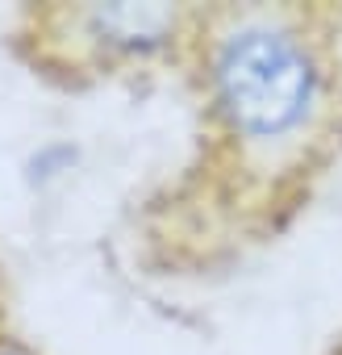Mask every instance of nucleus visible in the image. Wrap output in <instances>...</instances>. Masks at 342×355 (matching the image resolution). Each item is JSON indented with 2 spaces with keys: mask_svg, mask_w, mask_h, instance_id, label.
I'll list each match as a JSON object with an SVG mask.
<instances>
[{
  "mask_svg": "<svg viewBox=\"0 0 342 355\" xmlns=\"http://www.w3.org/2000/svg\"><path fill=\"white\" fill-rule=\"evenodd\" d=\"M217 121L255 150L292 142L321 109L325 71L313 42L280 17H234L205 55Z\"/></svg>",
  "mask_w": 342,
  "mask_h": 355,
  "instance_id": "f257e3e1",
  "label": "nucleus"
},
{
  "mask_svg": "<svg viewBox=\"0 0 342 355\" xmlns=\"http://www.w3.org/2000/svg\"><path fill=\"white\" fill-rule=\"evenodd\" d=\"M75 46L96 63H146L184 34V13L171 5H84L67 13Z\"/></svg>",
  "mask_w": 342,
  "mask_h": 355,
  "instance_id": "f03ea898",
  "label": "nucleus"
},
{
  "mask_svg": "<svg viewBox=\"0 0 342 355\" xmlns=\"http://www.w3.org/2000/svg\"><path fill=\"white\" fill-rule=\"evenodd\" d=\"M0 355H34V351H26V347L13 343V338H0Z\"/></svg>",
  "mask_w": 342,
  "mask_h": 355,
  "instance_id": "7ed1b4c3",
  "label": "nucleus"
}]
</instances>
